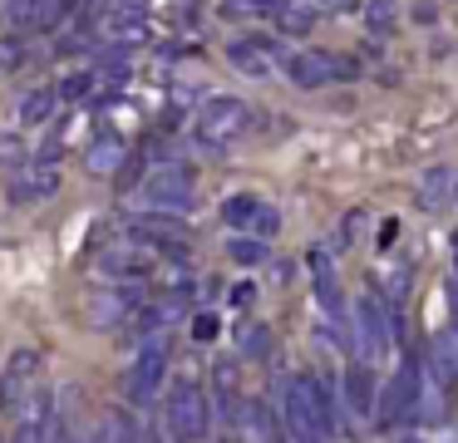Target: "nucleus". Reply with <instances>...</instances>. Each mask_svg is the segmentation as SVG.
I'll use <instances>...</instances> for the list:
<instances>
[{"mask_svg": "<svg viewBox=\"0 0 458 443\" xmlns=\"http://www.w3.org/2000/svg\"><path fill=\"white\" fill-rule=\"evenodd\" d=\"M129 236L133 242H143L148 251H163V256H182L188 251V222L182 217H173V212H139V217H129Z\"/></svg>", "mask_w": 458, "mask_h": 443, "instance_id": "6", "label": "nucleus"}, {"mask_svg": "<svg viewBox=\"0 0 458 443\" xmlns=\"http://www.w3.org/2000/svg\"><path fill=\"white\" fill-rule=\"evenodd\" d=\"M454 197H458V187H454Z\"/></svg>", "mask_w": 458, "mask_h": 443, "instance_id": "34", "label": "nucleus"}, {"mask_svg": "<svg viewBox=\"0 0 458 443\" xmlns=\"http://www.w3.org/2000/svg\"><path fill=\"white\" fill-rule=\"evenodd\" d=\"M454 443H458V439H454Z\"/></svg>", "mask_w": 458, "mask_h": 443, "instance_id": "35", "label": "nucleus"}, {"mask_svg": "<svg viewBox=\"0 0 458 443\" xmlns=\"http://www.w3.org/2000/svg\"><path fill=\"white\" fill-rule=\"evenodd\" d=\"M404 443H424V439H404Z\"/></svg>", "mask_w": 458, "mask_h": 443, "instance_id": "32", "label": "nucleus"}, {"mask_svg": "<svg viewBox=\"0 0 458 443\" xmlns=\"http://www.w3.org/2000/svg\"><path fill=\"white\" fill-rule=\"evenodd\" d=\"M365 25H369V35L389 39V35L399 30V15H394V5H389V0H369V5H365Z\"/></svg>", "mask_w": 458, "mask_h": 443, "instance_id": "22", "label": "nucleus"}, {"mask_svg": "<svg viewBox=\"0 0 458 443\" xmlns=\"http://www.w3.org/2000/svg\"><path fill=\"white\" fill-rule=\"evenodd\" d=\"M25 55H30V49H25L21 35H5V39H0V69H21Z\"/></svg>", "mask_w": 458, "mask_h": 443, "instance_id": "26", "label": "nucleus"}, {"mask_svg": "<svg viewBox=\"0 0 458 443\" xmlns=\"http://www.w3.org/2000/svg\"><path fill=\"white\" fill-rule=\"evenodd\" d=\"M94 89H99V69H74V74H64V79H60V98H70V104L89 98Z\"/></svg>", "mask_w": 458, "mask_h": 443, "instance_id": "21", "label": "nucleus"}, {"mask_svg": "<svg viewBox=\"0 0 458 443\" xmlns=\"http://www.w3.org/2000/svg\"><path fill=\"white\" fill-rule=\"evenodd\" d=\"M237 350L247 354V360L271 354V330H267V325H242V330H237Z\"/></svg>", "mask_w": 458, "mask_h": 443, "instance_id": "24", "label": "nucleus"}, {"mask_svg": "<svg viewBox=\"0 0 458 443\" xmlns=\"http://www.w3.org/2000/svg\"><path fill=\"white\" fill-rule=\"evenodd\" d=\"M168 364H173L168 335H153V340H143L139 360H133V370H129V399L139 404V409H148V404L158 399L163 379H168Z\"/></svg>", "mask_w": 458, "mask_h": 443, "instance_id": "5", "label": "nucleus"}, {"mask_svg": "<svg viewBox=\"0 0 458 443\" xmlns=\"http://www.w3.org/2000/svg\"><path fill=\"white\" fill-rule=\"evenodd\" d=\"M123 158H129L123 138L104 133V138H94V143H89V153H84V167H89L94 177H114V173L123 167Z\"/></svg>", "mask_w": 458, "mask_h": 443, "instance_id": "18", "label": "nucleus"}, {"mask_svg": "<svg viewBox=\"0 0 458 443\" xmlns=\"http://www.w3.org/2000/svg\"><path fill=\"white\" fill-rule=\"evenodd\" d=\"M350 74H355V64L326 55V49H296V55L286 59V79L296 89H326L330 79H350Z\"/></svg>", "mask_w": 458, "mask_h": 443, "instance_id": "10", "label": "nucleus"}, {"mask_svg": "<svg viewBox=\"0 0 458 443\" xmlns=\"http://www.w3.org/2000/svg\"><path fill=\"white\" fill-rule=\"evenodd\" d=\"M139 197H143V207H148V212L182 217L192 207V197H198L192 167L188 163H158V167H148V177L139 183Z\"/></svg>", "mask_w": 458, "mask_h": 443, "instance_id": "3", "label": "nucleus"}, {"mask_svg": "<svg viewBox=\"0 0 458 443\" xmlns=\"http://www.w3.org/2000/svg\"><path fill=\"white\" fill-rule=\"evenodd\" d=\"M414 409H419V360H409L404 370H399L394 379H389L385 389H379L375 423H385V429H394V423H404Z\"/></svg>", "mask_w": 458, "mask_h": 443, "instance_id": "9", "label": "nucleus"}, {"mask_svg": "<svg viewBox=\"0 0 458 443\" xmlns=\"http://www.w3.org/2000/svg\"><path fill=\"white\" fill-rule=\"evenodd\" d=\"M94 271L123 285V281H148L158 266H153V251L143 242H123V246H104V251L94 256Z\"/></svg>", "mask_w": 458, "mask_h": 443, "instance_id": "11", "label": "nucleus"}, {"mask_svg": "<svg viewBox=\"0 0 458 443\" xmlns=\"http://www.w3.org/2000/svg\"><path fill=\"white\" fill-rule=\"evenodd\" d=\"M365 222H369L365 207H350V212H345V226H340V246H355L360 232H365Z\"/></svg>", "mask_w": 458, "mask_h": 443, "instance_id": "27", "label": "nucleus"}, {"mask_svg": "<svg viewBox=\"0 0 458 443\" xmlns=\"http://www.w3.org/2000/svg\"><path fill=\"white\" fill-rule=\"evenodd\" d=\"M276 25H281V35H310V30H316V10H306V5L291 0V5L276 15Z\"/></svg>", "mask_w": 458, "mask_h": 443, "instance_id": "25", "label": "nucleus"}, {"mask_svg": "<svg viewBox=\"0 0 458 443\" xmlns=\"http://www.w3.org/2000/svg\"><path fill=\"white\" fill-rule=\"evenodd\" d=\"M40 350H15L11 360L0 364V413H21L25 399L40 384Z\"/></svg>", "mask_w": 458, "mask_h": 443, "instance_id": "7", "label": "nucleus"}, {"mask_svg": "<svg viewBox=\"0 0 458 443\" xmlns=\"http://www.w3.org/2000/svg\"><path fill=\"white\" fill-rule=\"evenodd\" d=\"M267 212V202L261 197H251V192H237V197H227L222 202V222L232 226V232H257V217Z\"/></svg>", "mask_w": 458, "mask_h": 443, "instance_id": "19", "label": "nucleus"}, {"mask_svg": "<svg viewBox=\"0 0 458 443\" xmlns=\"http://www.w3.org/2000/svg\"><path fill=\"white\" fill-rule=\"evenodd\" d=\"M306 266H310V276H316V301H320V311L335 320V335H340V345H350V330H345V295H340V281H335V256H330V246H310L306 251Z\"/></svg>", "mask_w": 458, "mask_h": 443, "instance_id": "8", "label": "nucleus"}, {"mask_svg": "<svg viewBox=\"0 0 458 443\" xmlns=\"http://www.w3.org/2000/svg\"><path fill=\"white\" fill-rule=\"evenodd\" d=\"M227 256H232L237 266H261V261L271 256V246L261 242V236H251V232H237V236L227 242Z\"/></svg>", "mask_w": 458, "mask_h": 443, "instance_id": "20", "label": "nucleus"}, {"mask_svg": "<svg viewBox=\"0 0 458 443\" xmlns=\"http://www.w3.org/2000/svg\"><path fill=\"white\" fill-rule=\"evenodd\" d=\"M217 330H222V325H217V315H212V311H202L198 320H192V340H217Z\"/></svg>", "mask_w": 458, "mask_h": 443, "instance_id": "28", "label": "nucleus"}, {"mask_svg": "<svg viewBox=\"0 0 458 443\" xmlns=\"http://www.w3.org/2000/svg\"><path fill=\"white\" fill-rule=\"evenodd\" d=\"M227 64L247 79H267L276 69V39L271 35H237L227 45Z\"/></svg>", "mask_w": 458, "mask_h": 443, "instance_id": "13", "label": "nucleus"}, {"mask_svg": "<svg viewBox=\"0 0 458 443\" xmlns=\"http://www.w3.org/2000/svg\"><path fill=\"white\" fill-rule=\"evenodd\" d=\"M60 104H64V98H60V84L30 89V94L21 98V128H30V133L40 128V133H45V128L55 124V114H60Z\"/></svg>", "mask_w": 458, "mask_h": 443, "instance_id": "16", "label": "nucleus"}, {"mask_svg": "<svg viewBox=\"0 0 458 443\" xmlns=\"http://www.w3.org/2000/svg\"><path fill=\"white\" fill-rule=\"evenodd\" d=\"M414 20H419V25H434V20H438V5H428V0H419V5H414Z\"/></svg>", "mask_w": 458, "mask_h": 443, "instance_id": "30", "label": "nucleus"}, {"mask_svg": "<svg viewBox=\"0 0 458 443\" xmlns=\"http://www.w3.org/2000/svg\"><path fill=\"white\" fill-rule=\"evenodd\" d=\"M251 301H257V285H251V281L232 285V305H251Z\"/></svg>", "mask_w": 458, "mask_h": 443, "instance_id": "29", "label": "nucleus"}, {"mask_svg": "<svg viewBox=\"0 0 458 443\" xmlns=\"http://www.w3.org/2000/svg\"><path fill=\"white\" fill-rule=\"evenodd\" d=\"M454 251H458V232H454Z\"/></svg>", "mask_w": 458, "mask_h": 443, "instance_id": "33", "label": "nucleus"}, {"mask_svg": "<svg viewBox=\"0 0 458 443\" xmlns=\"http://www.w3.org/2000/svg\"><path fill=\"white\" fill-rule=\"evenodd\" d=\"M276 419H281V439H286V443H326V439H320V429H316V419H310V409H306V399H301V389H296V374L281 379Z\"/></svg>", "mask_w": 458, "mask_h": 443, "instance_id": "12", "label": "nucleus"}, {"mask_svg": "<svg viewBox=\"0 0 458 443\" xmlns=\"http://www.w3.org/2000/svg\"><path fill=\"white\" fill-rule=\"evenodd\" d=\"M454 187H458L454 167H424V177H419V187H414L419 212H444V207L454 202Z\"/></svg>", "mask_w": 458, "mask_h": 443, "instance_id": "17", "label": "nucleus"}, {"mask_svg": "<svg viewBox=\"0 0 458 443\" xmlns=\"http://www.w3.org/2000/svg\"><path fill=\"white\" fill-rule=\"evenodd\" d=\"M237 439H242V443H286V439H281V419L271 413L267 399H242Z\"/></svg>", "mask_w": 458, "mask_h": 443, "instance_id": "15", "label": "nucleus"}, {"mask_svg": "<svg viewBox=\"0 0 458 443\" xmlns=\"http://www.w3.org/2000/svg\"><path fill=\"white\" fill-rule=\"evenodd\" d=\"M291 0H227L222 5V15H232V20H247V15H281Z\"/></svg>", "mask_w": 458, "mask_h": 443, "instance_id": "23", "label": "nucleus"}, {"mask_svg": "<svg viewBox=\"0 0 458 443\" xmlns=\"http://www.w3.org/2000/svg\"><path fill=\"white\" fill-rule=\"evenodd\" d=\"M350 325H355V345H350V350H355V360H385L389 345H394V335H399V311H389L385 295L369 291L365 301L355 305Z\"/></svg>", "mask_w": 458, "mask_h": 443, "instance_id": "2", "label": "nucleus"}, {"mask_svg": "<svg viewBox=\"0 0 458 443\" xmlns=\"http://www.w3.org/2000/svg\"><path fill=\"white\" fill-rule=\"evenodd\" d=\"M340 404H345V413L355 423H369L375 419V404H379V394H375V379H369V370L365 364H350L345 370V379H340Z\"/></svg>", "mask_w": 458, "mask_h": 443, "instance_id": "14", "label": "nucleus"}, {"mask_svg": "<svg viewBox=\"0 0 458 443\" xmlns=\"http://www.w3.org/2000/svg\"><path fill=\"white\" fill-rule=\"evenodd\" d=\"M247 124H251V108L242 104V98H232V94H212V98H202L198 114H192V133H198L208 148L232 143V138H237Z\"/></svg>", "mask_w": 458, "mask_h": 443, "instance_id": "4", "label": "nucleus"}, {"mask_svg": "<svg viewBox=\"0 0 458 443\" xmlns=\"http://www.w3.org/2000/svg\"><path fill=\"white\" fill-rule=\"evenodd\" d=\"M163 429L173 443H202L212 429V399L198 379H178L163 404Z\"/></svg>", "mask_w": 458, "mask_h": 443, "instance_id": "1", "label": "nucleus"}, {"mask_svg": "<svg viewBox=\"0 0 458 443\" xmlns=\"http://www.w3.org/2000/svg\"><path fill=\"white\" fill-rule=\"evenodd\" d=\"M326 10H335V15H345V10H355V0H320Z\"/></svg>", "mask_w": 458, "mask_h": 443, "instance_id": "31", "label": "nucleus"}]
</instances>
